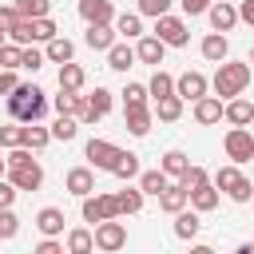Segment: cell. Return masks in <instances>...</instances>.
<instances>
[{
  "instance_id": "obj_32",
  "label": "cell",
  "mask_w": 254,
  "mask_h": 254,
  "mask_svg": "<svg viewBox=\"0 0 254 254\" xmlns=\"http://www.w3.org/2000/svg\"><path fill=\"white\" fill-rule=\"evenodd\" d=\"M115 198H119V218H123V214H139L147 194L139 187H123V190H115Z\"/></svg>"
},
{
  "instance_id": "obj_34",
  "label": "cell",
  "mask_w": 254,
  "mask_h": 254,
  "mask_svg": "<svg viewBox=\"0 0 254 254\" xmlns=\"http://www.w3.org/2000/svg\"><path fill=\"white\" fill-rule=\"evenodd\" d=\"M75 135H79V119H75V115H56V123H52V139L71 143Z\"/></svg>"
},
{
  "instance_id": "obj_53",
  "label": "cell",
  "mask_w": 254,
  "mask_h": 254,
  "mask_svg": "<svg viewBox=\"0 0 254 254\" xmlns=\"http://www.w3.org/2000/svg\"><path fill=\"white\" fill-rule=\"evenodd\" d=\"M8 175V155H0V179Z\"/></svg>"
},
{
  "instance_id": "obj_22",
  "label": "cell",
  "mask_w": 254,
  "mask_h": 254,
  "mask_svg": "<svg viewBox=\"0 0 254 254\" xmlns=\"http://www.w3.org/2000/svg\"><path fill=\"white\" fill-rule=\"evenodd\" d=\"M44 56H48V64H67V60H75V44L67 36H52L44 44Z\"/></svg>"
},
{
  "instance_id": "obj_54",
  "label": "cell",
  "mask_w": 254,
  "mask_h": 254,
  "mask_svg": "<svg viewBox=\"0 0 254 254\" xmlns=\"http://www.w3.org/2000/svg\"><path fill=\"white\" fill-rule=\"evenodd\" d=\"M4 44H8V28L0 24V48H4Z\"/></svg>"
},
{
  "instance_id": "obj_42",
  "label": "cell",
  "mask_w": 254,
  "mask_h": 254,
  "mask_svg": "<svg viewBox=\"0 0 254 254\" xmlns=\"http://www.w3.org/2000/svg\"><path fill=\"white\" fill-rule=\"evenodd\" d=\"M8 40H12V44H24V48H28V44H36V40H32V20H28V16H24V20H16V24L8 28Z\"/></svg>"
},
{
  "instance_id": "obj_4",
  "label": "cell",
  "mask_w": 254,
  "mask_h": 254,
  "mask_svg": "<svg viewBox=\"0 0 254 254\" xmlns=\"http://www.w3.org/2000/svg\"><path fill=\"white\" fill-rule=\"evenodd\" d=\"M83 222H103V218H119V198L115 194H83Z\"/></svg>"
},
{
  "instance_id": "obj_19",
  "label": "cell",
  "mask_w": 254,
  "mask_h": 254,
  "mask_svg": "<svg viewBox=\"0 0 254 254\" xmlns=\"http://www.w3.org/2000/svg\"><path fill=\"white\" fill-rule=\"evenodd\" d=\"M64 187H67L75 198H83V194L95 190V171H91V167H71L67 179H64Z\"/></svg>"
},
{
  "instance_id": "obj_51",
  "label": "cell",
  "mask_w": 254,
  "mask_h": 254,
  "mask_svg": "<svg viewBox=\"0 0 254 254\" xmlns=\"http://www.w3.org/2000/svg\"><path fill=\"white\" fill-rule=\"evenodd\" d=\"M179 4H183V12H187V16H202L214 0H179Z\"/></svg>"
},
{
  "instance_id": "obj_39",
  "label": "cell",
  "mask_w": 254,
  "mask_h": 254,
  "mask_svg": "<svg viewBox=\"0 0 254 254\" xmlns=\"http://www.w3.org/2000/svg\"><path fill=\"white\" fill-rule=\"evenodd\" d=\"M20 234V218L12 214V206H0V242H12Z\"/></svg>"
},
{
  "instance_id": "obj_14",
  "label": "cell",
  "mask_w": 254,
  "mask_h": 254,
  "mask_svg": "<svg viewBox=\"0 0 254 254\" xmlns=\"http://www.w3.org/2000/svg\"><path fill=\"white\" fill-rule=\"evenodd\" d=\"M135 56H139V64L159 67V64H163V56H167V44H163L155 32H151V36L143 32V36H139V44H135Z\"/></svg>"
},
{
  "instance_id": "obj_10",
  "label": "cell",
  "mask_w": 254,
  "mask_h": 254,
  "mask_svg": "<svg viewBox=\"0 0 254 254\" xmlns=\"http://www.w3.org/2000/svg\"><path fill=\"white\" fill-rule=\"evenodd\" d=\"M206 91H210V79H206L202 71H183V75L175 79V95H183V99H190V103L202 99Z\"/></svg>"
},
{
  "instance_id": "obj_41",
  "label": "cell",
  "mask_w": 254,
  "mask_h": 254,
  "mask_svg": "<svg viewBox=\"0 0 254 254\" xmlns=\"http://www.w3.org/2000/svg\"><path fill=\"white\" fill-rule=\"evenodd\" d=\"M52 36H60V32H56V24H52V16L32 20V40H36V44H48Z\"/></svg>"
},
{
  "instance_id": "obj_44",
  "label": "cell",
  "mask_w": 254,
  "mask_h": 254,
  "mask_svg": "<svg viewBox=\"0 0 254 254\" xmlns=\"http://www.w3.org/2000/svg\"><path fill=\"white\" fill-rule=\"evenodd\" d=\"M206 179H210V175H206V167H198V163H190V167H187V175H183L179 183H183L187 190H194V187H198V183H206Z\"/></svg>"
},
{
  "instance_id": "obj_30",
  "label": "cell",
  "mask_w": 254,
  "mask_h": 254,
  "mask_svg": "<svg viewBox=\"0 0 254 254\" xmlns=\"http://www.w3.org/2000/svg\"><path fill=\"white\" fill-rule=\"evenodd\" d=\"M111 175H115V179H123V183L139 179V155H135V151H119V159H115Z\"/></svg>"
},
{
  "instance_id": "obj_48",
  "label": "cell",
  "mask_w": 254,
  "mask_h": 254,
  "mask_svg": "<svg viewBox=\"0 0 254 254\" xmlns=\"http://www.w3.org/2000/svg\"><path fill=\"white\" fill-rule=\"evenodd\" d=\"M64 250H67V246H64L56 234H44V238L36 242V254H64Z\"/></svg>"
},
{
  "instance_id": "obj_50",
  "label": "cell",
  "mask_w": 254,
  "mask_h": 254,
  "mask_svg": "<svg viewBox=\"0 0 254 254\" xmlns=\"http://www.w3.org/2000/svg\"><path fill=\"white\" fill-rule=\"evenodd\" d=\"M16 194H20V190H16V183L4 175V179H0V206H12V202H16Z\"/></svg>"
},
{
  "instance_id": "obj_12",
  "label": "cell",
  "mask_w": 254,
  "mask_h": 254,
  "mask_svg": "<svg viewBox=\"0 0 254 254\" xmlns=\"http://www.w3.org/2000/svg\"><path fill=\"white\" fill-rule=\"evenodd\" d=\"M222 119H226L230 127H250V123H254V103L242 99V95H234V99L222 103Z\"/></svg>"
},
{
  "instance_id": "obj_46",
  "label": "cell",
  "mask_w": 254,
  "mask_h": 254,
  "mask_svg": "<svg viewBox=\"0 0 254 254\" xmlns=\"http://www.w3.org/2000/svg\"><path fill=\"white\" fill-rule=\"evenodd\" d=\"M44 64H48V56H44L40 48H24V64H20V67H28V71L36 75V71H40Z\"/></svg>"
},
{
  "instance_id": "obj_29",
  "label": "cell",
  "mask_w": 254,
  "mask_h": 254,
  "mask_svg": "<svg viewBox=\"0 0 254 254\" xmlns=\"http://www.w3.org/2000/svg\"><path fill=\"white\" fill-rule=\"evenodd\" d=\"M52 143V127H44L40 119L36 123H24V147H32V151H44Z\"/></svg>"
},
{
  "instance_id": "obj_23",
  "label": "cell",
  "mask_w": 254,
  "mask_h": 254,
  "mask_svg": "<svg viewBox=\"0 0 254 254\" xmlns=\"http://www.w3.org/2000/svg\"><path fill=\"white\" fill-rule=\"evenodd\" d=\"M64 222H67V218H64L60 206H44V210L36 214V230H40V234H56V238H60V234H64Z\"/></svg>"
},
{
  "instance_id": "obj_17",
  "label": "cell",
  "mask_w": 254,
  "mask_h": 254,
  "mask_svg": "<svg viewBox=\"0 0 254 254\" xmlns=\"http://www.w3.org/2000/svg\"><path fill=\"white\" fill-rule=\"evenodd\" d=\"M194 123H198V127H214V123H222V99H218V95H202V99H194Z\"/></svg>"
},
{
  "instance_id": "obj_47",
  "label": "cell",
  "mask_w": 254,
  "mask_h": 254,
  "mask_svg": "<svg viewBox=\"0 0 254 254\" xmlns=\"http://www.w3.org/2000/svg\"><path fill=\"white\" fill-rule=\"evenodd\" d=\"M147 95H151L147 83H127L123 87V103H147Z\"/></svg>"
},
{
  "instance_id": "obj_49",
  "label": "cell",
  "mask_w": 254,
  "mask_h": 254,
  "mask_svg": "<svg viewBox=\"0 0 254 254\" xmlns=\"http://www.w3.org/2000/svg\"><path fill=\"white\" fill-rule=\"evenodd\" d=\"M20 87V79H16V67H0V95H12Z\"/></svg>"
},
{
  "instance_id": "obj_15",
  "label": "cell",
  "mask_w": 254,
  "mask_h": 254,
  "mask_svg": "<svg viewBox=\"0 0 254 254\" xmlns=\"http://www.w3.org/2000/svg\"><path fill=\"white\" fill-rule=\"evenodd\" d=\"M183 206H190V190L175 179V183H167L163 187V194H159V210H167V214H179Z\"/></svg>"
},
{
  "instance_id": "obj_11",
  "label": "cell",
  "mask_w": 254,
  "mask_h": 254,
  "mask_svg": "<svg viewBox=\"0 0 254 254\" xmlns=\"http://www.w3.org/2000/svg\"><path fill=\"white\" fill-rule=\"evenodd\" d=\"M206 16H210V28H214V32H230L234 24H242V16H238V8H234L230 0H214V4L206 8Z\"/></svg>"
},
{
  "instance_id": "obj_24",
  "label": "cell",
  "mask_w": 254,
  "mask_h": 254,
  "mask_svg": "<svg viewBox=\"0 0 254 254\" xmlns=\"http://www.w3.org/2000/svg\"><path fill=\"white\" fill-rule=\"evenodd\" d=\"M198 226H202V218H198V210H194V206H190V210L183 206V210L175 214V238H183V242H190V238L198 234Z\"/></svg>"
},
{
  "instance_id": "obj_31",
  "label": "cell",
  "mask_w": 254,
  "mask_h": 254,
  "mask_svg": "<svg viewBox=\"0 0 254 254\" xmlns=\"http://www.w3.org/2000/svg\"><path fill=\"white\" fill-rule=\"evenodd\" d=\"M167 183H171V175H167L163 167H159V171H139V190H143V194H155V198H159Z\"/></svg>"
},
{
  "instance_id": "obj_13",
  "label": "cell",
  "mask_w": 254,
  "mask_h": 254,
  "mask_svg": "<svg viewBox=\"0 0 254 254\" xmlns=\"http://www.w3.org/2000/svg\"><path fill=\"white\" fill-rule=\"evenodd\" d=\"M83 24H115V4L111 0H79L75 4Z\"/></svg>"
},
{
  "instance_id": "obj_28",
  "label": "cell",
  "mask_w": 254,
  "mask_h": 254,
  "mask_svg": "<svg viewBox=\"0 0 254 254\" xmlns=\"http://www.w3.org/2000/svg\"><path fill=\"white\" fill-rule=\"evenodd\" d=\"M115 32H119V40H139V36H143V16H139V12L115 16Z\"/></svg>"
},
{
  "instance_id": "obj_1",
  "label": "cell",
  "mask_w": 254,
  "mask_h": 254,
  "mask_svg": "<svg viewBox=\"0 0 254 254\" xmlns=\"http://www.w3.org/2000/svg\"><path fill=\"white\" fill-rule=\"evenodd\" d=\"M8 115L20 119V123H36V119H44V115H48V95H44V87H36V83H20V87L8 95Z\"/></svg>"
},
{
  "instance_id": "obj_6",
  "label": "cell",
  "mask_w": 254,
  "mask_h": 254,
  "mask_svg": "<svg viewBox=\"0 0 254 254\" xmlns=\"http://www.w3.org/2000/svg\"><path fill=\"white\" fill-rule=\"evenodd\" d=\"M8 179L16 183V190H40L44 187V167L36 159H24V163H12L8 167Z\"/></svg>"
},
{
  "instance_id": "obj_5",
  "label": "cell",
  "mask_w": 254,
  "mask_h": 254,
  "mask_svg": "<svg viewBox=\"0 0 254 254\" xmlns=\"http://www.w3.org/2000/svg\"><path fill=\"white\" fill-rule=\"evenodd\" d=\"M123 246H127V226H123L119 218H103V222H95V250L115 254V250H123Z\"/></svg>"
},
{
  "instance_id": "obj_38",
  "label": "cell",
  "mask_w": 254,
  "mask_h": 254,
  "mask_svg": "<svg viewBox=\"0 0 254 254\" xmlns=\"http://www.w3.org/2000/svg\"><path fill=\"white\" fill-rule=\"evenodd\" d=\"M238 179H242V171H238V163H226V167H218V171L210 175V183H214V187H218L222 194H226V190H230V187H234Z\"/></svg>"
},
{
  "instance_id": "obj_55",
  "label": "cell",
  "mask_w": 254,
  "mask_h": 254,
  "mask_svg": "<svg viewBox=\"0 0 254 254\" xmlns=\"http://www.w3.org/2000/svg\"><path fill=\"white\" fill-rule=\"evenodd\" d=\"M250 64H254V52H250Z\"/></svg>"
},
{
  "instance_id": "obj_26",
  "label": "cell",
  "mask_w": 254,
  "mask_h": 254,
  "mask_svg": "<svg viewBox=\"0 0 254 254\" xmlns=\"http://www.w3.org/2000/svg\"><path fill=\"white\" fill-rule=\"evenodd\" d=\"M83 83H87V71H83L75 60L60 64V87H64V91H83Z\"/></svg>"
},
{
  "instance_id": "obj_36",
  "label": "cell",
  "mask_w": 254,
  "mask_h": 254,
  "mask_svg": "<svg viewBox=\"0 0 254 254\" xmlns=\"http://www.w3.org/2000/svg\"><path fill=\"white\" fill-rule=\"evenodd\" d=\"M12 147H24V123L20 119L0 127V151H12Z\"/></svg>"
},
{
  "instance_id": "obj_16",
  "label": "cell",
  "mask_w": 254,
  "mask_h": 254,
  "mask_svg": "<svg viewBox=\"0 0 254 254\" xmlns=\"http://www.w3.org/2000/svg\"><path fill=\"white\" fill-rule=\"evenodd\" d=\"M115 40H119L115 24H87V32H83V44H87L91 52H107Z\"/></svg>"
},
{
  "instance_id": "obj_3",
  "label": "cell",
  "mask_w": 254,
  "mask_h": 254,
  "mask_svg": "<svg viewBox=\"0 0 254 254\" xmlns=\"http://www.w3.org/2000/svg\"><path fill=\"white\" fill-rule=\"evenodd\" d=\"M222 151H226L230 163H250L254 159V135H250V127H230L226 139H222Z\"/></svg>"
},
{
  "instance_id": "obj_2",
  "label": "cell",
  "mask_w": 254,
  "mask_h": 254,
  "mask_svg": "<svg viewBox=\"0 0 254 254\" xmlns=\"http://www.w3.org/2000/svg\"><path fill=\"white\" fill-rule=\"evenodd\" d=\"M250 75H254V67H250V64L222 60V64H218V71H214V79H210V87H214V95L226 103V99H234V95H242V91H246Z\"/></svg>"
},
{
  "instance_id": "obj_43",
  "label": "cell",
  "mask_w": 254,
  "mask_h": 254,
  "mask_svg": "<svg viewBox=\"0 0 254 254\" xmlns=\"http://www.w3.org/2000/svg\"><path fill=\"white\" fill-rule=\"evenodd\" d=\"M24 64V44H4L0 48V67H20Z\"/></svg>"
},
{
  "instance_id": "obj_27",
  "label": "cell",
  "mask_w": 254,
  "mask_h": 254,
  "mask_svg": "<svg viewBox=\"0 0 254 254\" xmlns=\"http://www.w3.org/2000/svg\"><path fill=\"white\" fill-rule=\"evenodd\" d=\"M111 111V91L107 87H95L91 95H87V115H83V123H95V119H103Z\"/></svg>"
},
{
  "instance_id": "obj_37",
  "label": "cell",
  "mask_w": 254,
  "mask_h": 254,
  "mask_svg": "<svg viewBox=\"0 0 254 254\" xmlns=\"http://www.w3.org/2000/svg\"><path fill=\"white\" fill-rule=\"evenodd\" d=\"M159 167H163V171H167L171 179H183V175H187V167H190V159H187L183 151H167Z\"/></svg>"
},
{
  "instance_id": "obj_45",
  "label": "cell",
  "mask_w": 254,
  "mask_h": 254,
  "mask_svg": "<svg viewBox=\"0 0 254 254\" xmlns=\"http://www.w3.org/2000/svg\"><path fill=\"white\" fill-rule=\"evenodd\" d=\"M171 12V0H139V16H167Z\"/></svg>"
},
{
  "instance_id": "obj_9",
  "label": "cell",
  "mask_w": 254,
  "mask_h": 254,
  "mask_svg": "<svg viewBox=\"0 0 254 254\" xmlns=\"http://www.w3.org/2000/svg\"><path fill=\"white\" fill-rule=\"evenodd\" d=\"M87 163L95 167V171H111L115 167V159H119V147L111 143V139H87Z\"/></svg>"
},
{
  "instance_id": "obj_33",
  "label": "cell",
  "mask_w": 254,
  "mask_h": 254,
  "mask_svg": "<svg viewBox=\"0 0 254 254\" xmlns=\"http://www.w3.org/2000/svg\"><path fill=\"white\" fill-rule=\"evenodd\" d=\"M183 95H163V99H155V115L163 119V123H175L179 115H183Z\"/></svg>"
},
{
  "instance_id": "obj_25",
  "label": "cell",
  "mask_w": 254,
  "mask_h": 254,
  "mask_svg": "<svg viewBox=\"0 0 254 254\" xmlns=\"http://www.w3.org/2000/svg\"><path fill=\"white\" fill-rule=\"evenodd\" d=\"M64 246H67V254H91V250H95V230L75 226V230H67Z\"/></svg>"
},
{
  "instance_id": "obj_7",
  "label": "cell",
  "mask_w": 254,
  "mask_h": 254,
  "mask_svg": "<svg viewBox=\"0 0 254 254\" xmlns=\"http://www.w3.org/2000/svg\"><path fill=\"white\" fill-rule=\"evenodd\" d=\"M155 36L167 44V48H187V40H190V32H187V24L179 20V16H159L155 20Z\"/></svg>"
},
{
  "instance_id": "obj_52",
  "label": "cell",
  "mask_w": 254,
  "mask_h": 254,
  "mask_svg": "<svg viewBox=\"0 0 254 254\" xmlns=\"http://www.w3.org/2000/svg\"><path fill=\"white\" fill-rule=\"evenodd\" d=\"M238 16H242V24L254 28V0H238Z\"/></svg>"
},
{
  "instance_id": "obj_40",
  "label": "cell",
  "mask_w": 254,
  "mask_h": 254,
  "mask_svg": "<svg viewBox=\"0 0 254 254\" xmlns=\"http://www.w3.org/2000/svg\"><path fill=\"white\" fill-rule=\"evenodd\" d=\"M16 8H20V16L40 20V16H48V12H52V0H16Z\"/></svg>"
},
{
  "instance_id": "obj_21",
  "label": "cell",
  "mask_w": 254,
  "mask_h": 254,
  "mask_svg": "<svg viewBox=\"0 0 254 254\" xmlns=\"http://www.w3.org/2000/svg\"><path fill=\"white\" fill-rule=\"evenodd\" d=\"M135 60H139V56H135V48H131L127 40H115V44L107 48V67H111V71H127Z\"/></svg>"
},
{
  "instance_id": "obj_20",
  "label": "cell",
  "mask_w": 254,
  "mask_h": 254,
  "mask_svg": "<svg viewBox=\"0 0 254 254\" xmlns=\"http://www.w3.org/2000/svg\"><path fill=\"white\" fill-rule=\"evenodd\" d=\"M218 198H222V190H218L210 179H206V183H198V187L190 190V206H194L198 214H210V210L218 206Z\"/></svg>"
},
{
  "instance_id": "obj_35",
  "label": "cell",
  "mask_w": 254,
  "mask_h": 254,
  "mask_svg": "<svg viewBox=\"0 0 254 254\" xmlns=\"http://www.w3.org/2000/svg\"><path fill=\"white\" fill-rule=\"evenodd\" d=\"M147 91H151V99H163V95H175V75H167L163 67H155V75H151V83H147Z\"/></svg>"
},
{
  "instance_id": "obj_8",
  "label": "cell",
  "mask_w": 254,
  "mask_h": 254,
  "mask_svg": "<svg viewBox=\"0 0 254 254\" xmlns=\"http://www.w3.org/2000/svg\"><path fill=\"white\" fill-rule=\"evenodd\" d=\"M151 119H155V111H151L147 103H123V127H127L135 139H143V135L151 131Z\"/></svg>"
},
{
  "instance_id": "obj_18",
  "label": "cell",
  "mask_w": 254,
  "mask_h": 254,
  "mask_svg": "<svg viewBox=\"0 0 254 254\" xmlns=\"http://www.w3.org/2000/svg\"><path fill=\"white\" fill-rule=\"evenodd\" d=\"M198 52H202V60H210V64H222V60L230 56L226 32H206V36H202V44H198Z\"/></svg>"
}]
</instances>
